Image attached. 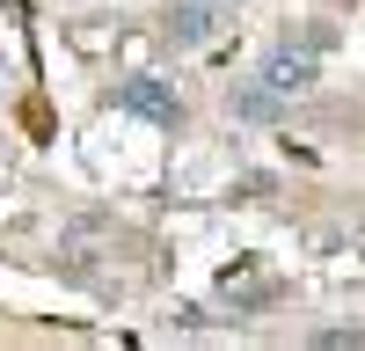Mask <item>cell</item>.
Wrapping results in <instances>:
<instances>
[{
  "mask_svg": "<svg viewBox=\"0 0 365 351\" xmlns=\"http://www.w3.org/2000/svg\"><path fill=\"white\" fill-rule=\"evenodd\" d=\"M117 110H125V117H146V125H182V96H175V81H161V73H132L125 88H117V96H110Z\"/></svg>",
  "mask_w": 365,
  "mask_h": 351,
  "instance_id": "6da1fadb",
  "label": "cell"
},
{
  "mask_svg": "<svg viewBox=\"0 0 365 351\" xmlns=\"http://www.w3.org/2000/svg\"><path fill=\"white\" fill-rule=\"evenodd\" d=\"M256 73L278 88V96H307V88L322 81V51H307V44H292V37H285V44H270V51H263V66H256Z\"/></svg>",
  "mask_w": 365,
  "mask_h": 351,
  "instance_id": "7a4b0ae2",
  "label": "cell"
},
{
  "mask_svg": "<svg viewBox=\"0 0 365 351\" xmlns=\"http://www.w3.org/2000/svg\"><path fill=\"white\" fill-rule=\"evenodd\" d=\"M161 37H168L175 51L212 44V37H220V0H175V8L161 15Z\"/></svg>",
  "mask_w": 365,
  "mask_h": 351,
  "instance_id": "3957f363",
  "label": "cell"
},
{
  "mask_svg": "<svg viewBox=\"0 0 365 351\" xmlns=\"http://www.w3.org/2000/svg\"><path fill=\"white\" fill-rule=\"evenodd\" d=\"M227 117H234V125H278V117H285V96H278L263 73H256V81H234V88H227Z\"/></svg>",
  "mask_w": 365,
  "mask_h": 351,
  "instance_id": "277c9868",
  "label": "cell"
},
{
  "mask_svg": "<svg viewBox=\"0 0 365 351\" xmlns=\"http://www.w3.org/2000/svg\"><path fill=\"white\" fill-rule=\"evenodd\" d=\"M292 44H307V51H329V44H336V22H322V15H314V22H299V29H292Z\"/></svg>",
  "mask_w": 365,
  "mask_h": 351,
  "instance_id": "5b68a950",
  "label": "cell"
},
{
  "mask_svg": "<svg viewBox=\"0 0 365 351\" xmlns=\"http://www.w3.org/2000/svg\"><path fill=\"white\" fill-rule=\"evenodd\" d=\"M322 351H344V344H365V330H314Z\"/></svg>",
  "mask_w": 365,
  "mask_h": 351,
  "instance_id": "8992f818",
  "label": "cell"
}]
</instances>
